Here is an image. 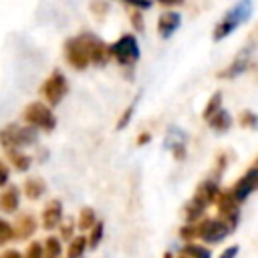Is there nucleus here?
<instances>
[{
  "mask_svg": "<svg viewBox=\"0 0 258 258\" xmlns=\"http://www.w3.org/2000/svg\"><path fill=\"white\" fill-rule=\"evenodd\" d=\"M42 246H44V258H60L62 246H60V240L56 236H48Z\"/></svg>",
  "mask_w": 258,
  "mask_h": 258,
  "instance_id": "25",
  "label": "nucleus"
},
{
  "mask_svg": "<svg viewBox=\"0 0 258 258\" xmlns=\"http://www.w3.org/2000/svg\"><path fill=\"white\" fill-rule=\"evenodd\" d=\"M258 189V167L254 165V167H250L236 183H234V187H232V194H234V198L242 204L250 194H254Z\"/></svg>",
  "mask_w": 258,
  "mask_h": 258,
  "instance_id": "9",
  "label": "nucleus"
},
{
  "mask_svg": "<svg viewBox=\"0 0 258 258\" xmlns=\"http://www.w3.org/2000/svg\"><path fill=\"white\" fill-rule=\"evenodd\" d=\"M24 196L28 198V200H40L42 196H44V191H46V185H44V179H40V177H30V179H26L24 181Z\"/></svg>",
  "mask_w": 258,
  "mask_h": 258,
  "instance_id": "20",
  "label": "nucleus"
},
{
  "mask_svg": "<svg viewBox=\"0 0 258 258\" xmlns=\"http://www.w3.org/2000/svg\"><path fill=\"white\" fill-rule=\"evenodd\" d=\"M58 228H60V236L64 238V240H71L73 238V232H75V222H73V218H62L60 220V224H58Z\"/></svg>",
  "mask_w": 258,
  "mask_h": 258,
  "instance_id": "30",
  "label": "nucleus"
},
{
  "mask_svg": "<svg viewBox=\"0 0 258 258\" xmlns=\"http://www.w3.org/2000/svg\"><path fill=\"white\" fill-rule=\"evenodd\" d=\"M238 250H240V248H238L236 244H234V246H228V248L220 254V258H236V256H238Z\"/></svg>",
  "mask_w": 258,
  "mask_h": 258,
  "instance_id": "36",
  "label": "nucleus"
},
{
  "mask_svg": "<svg viewBox=\"0 0 258 258\" xmlns=\"http://www.w3.org/2000/svg\"><path fill=\"white\" fill-rule=\"evenodd\" d=\"M87 250V236H77L69 240V248H67V258H83Z\"/></svg>",
  "mask_w": 258,
  "mask_h": 258,
  "instance_id": "21",
  "label": "nucleus"
},
{
  "mask_svg": "<svg viewBox=\"0 0 258 258\" xmlns=\"http://www.w3.org/2000/svg\"><path fill=\"white\" fill-rule=\"evenodd\" d=\"M177 258H187V256H183V254H179V256H177Z\"/></svg>",
  "mask_w": 258,
  "mask_h": 258,
  "instance_id": "41",
  "label": "nucleus"
},
{
  "mask_svg": "<svg viewBox=\"0 0 258 258\" xmlns=\"http://www.w3.org/2000/svg\"><path fill=\"white\" fill-rule=\"evenodd\" d=\"M42 95L48 103V107H56L69 93V83H67V77L60 73V71H52V75L42 83Z\"/></svg>",
  "mask_w": 258,
  "mask_h": 258,
  "instance_id": "7",
  "label": "nucleus"
},
{
  "mask_svg": "<svg viewBox=\"0 0 258 258\" xmlns=\"http://www.w3.org/2000/svg\"><path fill=\"white\" fill-rule=\"evenodd\" d=\"M10 240H14V230H12V224H8L6 220H0V246L8 244Z\"/></svg>",
  "mask_w": 258,
  "mask_h": 258,
  "instance_id": "28",
  "label": "nucleus"
},
{
  "mask_svg": "<svg viewBox=\"0 0 258 258\" xmlns=\"http://www.w3.org/2000/svg\"><path fill=\"white\" fill-rule=\"evenodd\" d=\"M18 206H20V191H18V187L16 185H8L6 189H2V194H0V208H2V212L14 214L18 210Z\"/></svg>",
  "mask_w": 258,
  "mask_h": 258,
  "instance_id": "17",
  "label": "nucleus"
},
{
  "mask_svg": "<svg viewBox=\"0 0 258 258\" xmlns=\"http://www.w3.org/2000/svg\"><path fill=\"white\" fill-rule=\"evenodd\" d=\"M62 218H64L62 216V204L58 200H50L44 206V210H42L40 224H42L44 230H54V228H58V224H60Z\"/></svg>",
  "mask_w": 258,
  "mask_h": 258,
  "instance_id": "14",
  "label": "nucleus"
},
{
  "mask_svg": "<svg viewBox=\"0 0 258 258\" xmlns=\"http://www.w3.org/2000/svg\"><path fill=\"white\" fill-rule=\"evenodd\" d=\"M250 64H252V48L246 46V48H242V50L234 56V60H232L222 73H218V77H220V79H234V77H240L242 73H246V71L250 69Z\"/></svg>",
  "mask_w": 258,
  "mask_h": 258,
  "instance_id": "10",
  "label": "nucleus"
},
{
  "mask_svg": "<svg viewBox=\"0 0 258 258\" xmlns=\"http://www.w3.org/2000/svg\"><path fill=\"white\" fill-rule=\"evenodd\" d=\"M196 236H198V232H196V226L187 224V226H181V228H179V238H181V240H185V242H191Z\"/></svg>",
  "mask_w": 258,
  "mask_h": 258,
  "instance_id": "33",
  "label": "nucleus"
},
{
  "mask_svg": "<svg viewBox=\"0 0 258 258\" xmlns=\"http://www.w3.org/2000/svg\"><path fill=\"white\" fill-rule=\"evenodd\" d=\"M129 16H131V24H133V28H135L137 32H143V30H145V24H143V14H141V10L133 8Z\"/></svg>",
  "mask_w": 258,
  "mask_h": 258,
  "instance_id": "31",
  "label": "nucleus"
},
{
  "mask_svg": "<svg viewBox=\"0 0 258 258\" xmlns=\"http://www.w3.org/2000/svg\"><path fill=\"white\" fill-rule=\"evenodd\" d=\"M4 153H6V157L10 159V163H12V167H14L16 171H28V169H30L32 157H30L28 153H24L22 149L14 147V149H6Z\"/></svg>",
  "mask_w": 258,
  "mask_h": 258,
  "instance_id": "18",
  "label": "nucleus"
},
{
  "mask_svg": "<svg viewBox=\"0 0 258 258\" xmlns=\"http://www.w3.org/2000/svg\"><path fill=\"white\" fill-rule=\"evenodd\" d=\"M103 236H105V224H103L101 220H97V222L93 224V228L89 230V236H87V248L95 250V248L101 244Z\"/></svg>",
  "mask_w": 258,
  "mask_h": 258,
  "instance_id": "22",
  "label": "nucleus"
},
{
  "mask_svg": "<svg viewBox=\"0 0 258 258\" xmlns=\"http://www.w3.org/2000/svg\"><path fill=\"white\" fill-rule=\"evenodd\" d=\"M83 34H85V40H87L91 64H105L109 60V44H105V40H101L93 32H83Z\"/></svg>",
  "mask_w": 258,
  "mask_h": 258,
  "instance_id": "11",
  "label": "nucleus"
},
{
  "mask_svg": "<svg viewBox=\"0 0 258 258\" xmlns=\"http://www.w3.org/2000/svg\"><path fill=\"white\" fill-rule=\"evenodd\" d=\"M64 60L69 62V67H73L77 71H85L91 64V56H89L85 34L73 36V38H69L64 42Z\"/></svg>",
  "mask_w": 258,
  "mask_h": 258,
  "instance_id": "5",
  "label": "nucleus"
},
{
  "mask_svg": "<svg viewBox=\"0 0 258 258\" xmlns=\"http://www.w3.org/2000/svg\"><path fill=\"white\" fill-rule=\"evenodd\" d=\"M97 222V214H95V210L93 208H83L81 210V214H79V228H81V232H89L91 228H93V224Z\"/></svg>",
  "mask_w": 258,
  "mask_h": 258,
  "instance_id": "24",
  "label": "nucleus"
},
{
  "mask_svg": "<svg viewBox=\"0 0 258 258\" xmlns=\"http://www.w3.org/2000/svg\"><path fill=\"white\" fill-rule=\"evenodd\" d=\"M222 97H224V95H222V91H216V93H214V95L208 99V103H206V109L202 111L204 119H210V117H212V115H214V113H216V111L222 107Z\"/></svg>",
  "mask_w": 258,
  "mask_h": 258,
  "instance_id": "26",
  "label": "nucleus"
},
{
  "mask_svg": "<svg viewBox=\"0 0 258 258\" xmlns=\"http://www.w3.org/2000/svg\"><path fill=\"white\" fill-rule=\"evenodd\" d=\"M127 6H131V8H137V10H145V8H149L151 4H153V0H123Z\"/></svg>",
  "mask_w": 258,
  "mask_h": 258,
  "instance_id": "34",
  "label": "nucleus"
},
{
  "mask_svg": "<svg viewBox=\"0 0 258 258\" xmlns=\"http://www.w3.org/2000/svg\"><path fill=\"white\" fill-rule=\"evenodd\" d=\"M218 194H220L218 183H216V181H212V179H206V181H202V183L198 185V189H196V194H194V198H191L189 202H194L196 206H200V208H204V210H206L208 206L216 204Z\"/></svg>",
  "mask_w": 258,
  "mask_h": 258,
  "instance_id": "12",
  "label": "nucleus"
},
{
  "mask_svg": "<svg viewBox=\"0 0 258 258\" xmlns=\"http://www.w3.org/2000/svg\"><path fill=\"white\" fill-rule=\"evenodd\" d=\"M139 42L135 34H121L113 44H109V58L121 67H133L139 60Z\"/></svg>",
  "mask_w": 258,
  "mask_h": 258,
  "instance_id": "3",
  "label": "nucleus"
},
{
  "mask_svg": "<svg viewBox=\"0 0 258 258\" xmlns=\"http://www.w3.org/2000/svg\"><path fill=\"white\" fill-rule=\"evenodd\" d=\"M208 121V125L214 129V131H218V133H224V131H228L230 127H232V115L226 111V109H218L210 119H206Z\"/></svg>",
  "mask_w": 258,
  "mask_h": 258,
  "instance_id": "19",
  "label": "nucleus"
},
{
  "mask_svg": "<svg viewBox=\"0 0 258 258\" xmlns=\"http://www.w3.org/2000/svg\"><path fill=\"white\" fill-rule=\"evenodd\" d=\"M179 24H181L179 12H175V10H165V12H161L159 18H157V34H159L161 38H169V36L175 34V30L179 28Z\"/></svg>",
  "mask_w": 258,
  "mask_h": 258,
  "instance_id": "13",
  "label": "nucleus"
},
{
  "mask_svg": "<svg viewBox=\"0 0 258 258\" xmlns=\"http://www.w3.org/2000/svg\"><path fill=\"white\" fill-rule=\"evenodd\" d=\"M133 111H135V103H131V105L123 111V115H121L119 121H117V129H123V127L129 125V121H131V117H133Z\"/></svg>",
  "mask_w": 258,
  "mask_h": 258,
  "instance_id": "32",
  "label": "nucleus"
},
{
  "mask_svg": "<svg viewBox=\"0 0 258 258\" xmlns=\"http://www.w3.org/2000/svg\"><path fill=\"white\" fill-rule=\"evenodd\" d=\"M36 131L34 127L30 125H18V123H10L6 127L0 129V145L2 149H22V147H28L32 143H36Z\"/></svg>",
  "mask_w": 258,
  "mask_h": 258,
  "instance_id": "2",
  "label": "nucleus"
},
{
  "mask_svg": "<svg viewBox=\"0 0 258 258\" xmlns=\"http://www.w3.org/2000/svg\"><path fill=\"white\" fill-rule=\"evenodd\" d=\"M0 258H22V254L18 250H6L0 254Z\"/></svg>",
  "mask_w": 258,
  "mask_h": 258,
  "instance_id": "38",
  "label": "nucleus"
},
{
  "mask_svg": "<svg viewBox=\"0 0 258 258\" xmlns=\"http://www.w3.org/2000/svg\"><path fill=\"white\" fill-rule=\"evenodd\" d=\"M163 258H171V254H169V252H167V254H163Z\"/></svg>",
  "mask_w": 258,
  "mask_h": 258,
  "instance_id": "40",
  "label": "nucleus"
},
{
  "mask_svg": "<svg viewBox=\"0 0 258 258\" xmlns=\"http://www.w3.org/2000/svg\"><path fill=\"white\" fill-rule=\"evenodd\" d=\"M250 14H252V2H250V0H240V2H238L236 6H232V8L224 14V18L216 24V28H214V32H212L214 40H222V38H226L228 34H232L244 20L250 18Z\"/></svg>",
  "mask_w": 258,
  "mask_h": 258,
  "instance_id": "1",
  "label": "nucleus"
},
{
  "mask_svg": "<svg viewBox=\"0 0 258 258\" xmlns=\"http://www.w3.org/2000/svg\"><path fill=\"white\" fill-rule=\"evenodd\" d=\"M8 179H10V169H8L6 163L0 161V187H4L8 183Z\"/></svg>",
  "mask_w": 258,
  "mask_h": 258,
  "instance_id": "35",
  "label": "nucleus"
},
{
  "mask_svg": "<svg viewBox=\"0 0 258 258\" xmlns=\"http://www.w3.org/2000/svg\"><path fill=\"white\" fill-rule=\"evenodd\" d=\"M22 258H44V246L40 242H30Z\"/></svg>",
  "mask_w": 258,
  "mask_h": 258,
  "instance_id": "29",
  "label": "nucleus"
},
{
  "mask_svg": "<svg viewBox=\"0 0 258 258\" xmlns=\"http://www.w3.org/2000/svg\"><path fill=\"white\" fill-rule=\"evenodd\" d=\"M196 232H198V238H202L204 242L218 244L230 236L232 228L222 218H206L196 226Z\"/></svg>",
  "mask_w": 258,
  "mask_h": 258,
  "instance_id": "6",
  "label": "nucleus"
},
{
  "mask_svg": "<svg viewBox=\"0 0 258 258\" xmlns=\"http://www.w3.org/2000/svg\"><path fill=\"white\" fill-rule=\"evenodd\" d=\"M256 167H258V161H256Z\"/></svg>",
  "mask_w": 258,
  "mask_h": 258,
  "instance_id": "42",
  "label": "nucleus"
},
{
  "mask_svg": "<svg viewBox=\"0 0 258 258\" xmlns=\"http://www.w3.org/2000/svg\"><path fill=\"white\" fill-rule=\"evenodd\" d=\"M12 230H14V238H16V240H26V238H30V236L36 232V220H34V216H30V214L18 216L16 222H14V226H12Z\"/></svg>",
  "mask_w": 258,
  "mask_h": 258,
  "instance_id": "15",
  "label": "nucleus"
},
{
  "mask_svg": "<svg viewBox=\"0 0 258 258\" xmlns=\"http://www.w3.org/2000/svg\"><path fill=\"white\" fill-rule=\"evenodd\" d=\"M151 141V135L147 133V131H143L141 135H139V139H137V145H145V143H149Z\"/></svg>",
  "mask_w": 258,
  "mask_h": 258,
  "instance_id": "39",
  "label": "nucleus"
},
{
  "mask_svg": "<svg viewBox=\"0 0 258 258\" xmlns=\"http://www.w3.org/2000/svg\"><path fill=\"white\" fill-rule=\"evenodd\" d=\"M165 145L171 149V153H173V157L177 159V161H181V159H185V135L179 131V129H169L167 131V139H165Z\"/></svg>",
  "mask_w": 258,
  "mask_h": 258,
  "instance_id": "16",
  "label": "nucleus"
},
{
  "mask_svg": "<svg viewBox=\"0 0 258 258\" xmlns=\"http://www.w3.org/2000/svg\"><path fill=\"white\" fill-rule=\"evenodd\" d=\"M238 123L244 127V129H258V115L250 109H244L240 115H238Z\"/></svg>",
  "mask_w": 258,
  "mask_h": 258,
  "instance_id": "27",
  "label": "nucleus"
},
{
  "mask_svg": "<svg viewBox=\"0 0 258 258\" xmlns=\"http://www.w3.org/2000/svg\"><path fill=\"white\" fill-rule=\"evenodd\" d=\"M179 254H183L187 258H212V252L206 246H200V244H194V242H185V246L181 248Z\"/></svg>",
  "mask_w": 258,
  "mask_h": 258,
  "instance_id": "23",
  "label": "nucleus"
},
{
  "mask_svg": "<svg viewBox=\"0 0 258 258\" xmlns=\"http://www.w3.org/2000/svg\"><path fill=\"white\" fill-rule=\"evenodd\" d=\"M22 119H24L26 125H30L34 129H40V131H46V133H50L56 127V117H54L52 109L48 105H44V103H38V101L30 103L24 109Z\"/></svg>",
  "mask_w": 258,
  "mask_h": 258,
  "instance_id": "4",
  "label": "nucleus"
},
{
  "mask_svg": "<svg viewBox=\"0 0 258 258\" xmlns=\"http://www.w3.org/2000/svg\"><path fill=\"white\" fill-rule=\"evenodd\" d=\"M216 206H218V214H220V218L234 230V228L238 226L240 202L234 198L232 189H226V191L220 189V194H218V198H216Z\"/></svg>",
  "mask_w": 258,
  "mask_h": 258,
  "instance_id": "8",
  "label": "nucleus"
},
{
  "mask_svg": "<svg viewBox=\"0 0 258 258\" xmlns=\"http://www.w3.org/2000/svg\"><path fill=\"white\" fill-rule=\"evenodd\" d=\"M155 2H159L161 6H167V8H173V6H181L183 4V0H155Z\"/></svg>",
  "mask_w": 258,
  "mask_h": 258,
  "instance_id": "37",
  "label": "nucleus"
}]
</instances>
